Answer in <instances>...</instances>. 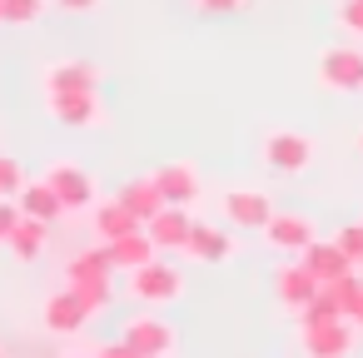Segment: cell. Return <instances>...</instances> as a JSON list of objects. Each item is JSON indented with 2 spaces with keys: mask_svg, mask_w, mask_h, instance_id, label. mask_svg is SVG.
<instances>
[{
  "mask_svg": "<svg viewBox=\"0 0 363 358\" xmlns=\"http://www.w3.org/2000/svg\"><path fill=\"white\" fill-rule=\"evenodd\" d=\"M125 279H130L125 289H130V293H135L140 303H150V308H160V303H174V298L184 293V274H179V269H174L169 259H160V254H155L150 264L130 269Z\"/></svg>",
  "mask_w": 363,
  "mask_h": 358,
  "instance_id": "obj_1",
  "label": "cell"
},
{
  "mask_svg": "<svg viewBox=\"0 0 363 358\" xmlns=\"http://www.w3.org/2000/svg\"><path fill=\"white\" fill-rule=\"evenodd\" d=\"M45 110L65 130H95V125H105L100 90H55V95H45Z\"/></svg>",
  "mask_w": 363,
  "mask_h": 358,
  "instance_id": "obj_2",
  "label": "cell"
},
{
  "mask_svg": "<svg viewBox=\"0 0 363 358\" xmlns=\"http://www.w3.org/2000/svg\"><path fill=\"white\" fill-rule=\"evenodd\" d=\"M259 155H264V164L274 174H303L313 164V140L303 130H269L264 145H259Z\"/></svg>",
  "mask_w": 363,
  "mask_h": 358,
  "instance_id": "obj_3",
  "label": "cell"
},
{
  "mask_svg": "<svg viewBox=\"0 0 363 358\" xmlns=\"http://www.w3.org/2000/svg\"><path fill=\"white\" fill-rule=\"evenodd\" d=\"M313 75H318V85L333 90V95H358V90H363V50H353V45H328V50L318 55Z\"/></svg>",
  "mask_w": 363,
  "mask_h": 358,
  "instance_id": "obj_4",
  "label": "cell"
},
{
  "mask_svg": "<svg viewBox=\"0 0 363 358\" xmlns=\"http://www.w3.org/2000/svg\"><path fill=\"white\" fill-rule=\"evenodd\" d=\"M264 234V244L269 249H279V254H289V259H298L313 239H318V224L308 219V214H294V209H274L269 214V224L259 229Z\"/></svg>",
  "mask_w": 363,
  "mask_h": 358,
  "instance_id": "obj_5",
  "label": "cell"
},
{
  "mask_svg": "<svg viewBox=\"0 0 363 358\" xmlns=\"http://www.w3.org/2000/svg\"><path fill=\"white\" fill-rule=\"evenodd\" d=\"M95 318V308L65 284V289H55L50 298H45V308H40V323H45V333H55V338H75V333H85V323Z\"/></svg>",
  "mask_w": 363,
  "mask_h": 358,
  "instance_id": "obj_6",
  "label": "cell"
},
{
  "mask_svg": "<svg viewBox=\"0 0 363 358\" xmlns=\"http://www.w3.org/2000/svg\"><path fill=\"white\" fill-rule=\"evenodd\" d=\"M353 343H358V323L353 318H333V323L298 328L303 358H353Z\"/></svg>",
  "mask_w": 363,
  "mask_h": 358,
  "instance_id": "obj_7",
  "label": "cell"
},
{
  "mask_svg": "<svg viewBox=\"0 0 363 358\" xmlns=\"http://www.w3.org/2000/svg\"><path fill=\"white\" fill-rule=\"evenodd\" d=\"M120 338L135 343L145 358H174V348H179L174 323L160 318V313H135V318H125V333H120Z\"/></svg>",
  "mask_w": 363,
  "mask_h": 358,
  "instance_id": "obj_8",
  "label": "cell"
},
{
  "mask_svg": "<svg viewBox=\"0 0 363 358\" xmlns=\"http://www.w3.org/2000/svg\"><path fill=\"white\" fill-rule=\"evenodd\" d=\"M45 184L65 199V209H95V179L80 169V164H70V160H55L50 169H45Z\"/></svg>",
  "mask_w": 363,
  "mask_h": 358,
  "instance_id": "obj_9",
  "label": "cell"
},
{
  "mask_svg": "<svg viewBox=\"0 0 363 358\" xmlns=\"http://www.w3.org/2000/svg\"><path fill=\"white\" fill-rule=\"evenodd\" d=\"M189 209L184 204H164L155 219H145V234H150V244L160 249V254H184V244H189Z\"/></svg>",
  "mask_w": 363,
  "mask_h": 358,
  "instance_id": "obj_10",
  "label": "cell"
},
{
  "mask_svg": "<svg viewBox=\"0 0 363 358\" xmlns=\"http://www.w3.org/2000/svg\"><path fill=\"white\" fill-rule=\"evenodd\" d=\"M219 209H224V219H229L234 229H264L269 214H274V199H269L264 189H229V194L219 199Z\"/></svg>",
  "mask_w": 363,
  "mask_h": 358,
  "instance_id": "obj_11",
  "label": "cell"
},
{
  "mask_svg": "<svg viewBox=\"0 0 363 358\" xmlns=\"http://www.w3.org/2000/svg\"><path fill=\"white\" fill-rule=\"evenodd\" d=\"M150 179H155V189L164 194V204H184V209H189V204L199 199V169H194V164H184V160L160 164Z\"/></svg>",
  "mask_w": 363,
  "mask_h": 358,
  "instance_id": "obj_12",
  "label": "cell"
},
{
  "mask_svg": "<svg viewBox=\"0 0 363 358\" xmlns=\"http://www.w3.org/2000/svg\"><path fill=\"white\" fill-rule=\"evenodd\" d=\"M184 254L199 259V264H224V259H234V239H229L224 224L194 219V224H189V244H184Z\"/></svg>",
  "mask_w": 363,
  "mask_h": 358,
  "instance_id": "obj_13",
  "label": "cell"
},
{
  "mask_svg": "<svg viewBox=\"0 0 363 358\" xmlns=\"http://www.w3.org/2000/svg\"><path fill=\"white\" fill-rule=\"evenodd\" d=\"M318 289H323V284L308 274V264H303V259H289V264H279V274H274V293H279V303H284V308H294V313H298Z\"/></svg>",
  "mask_w": 363,
  "mask_h": 358,
  "instance_id": "obj_14",
  "label": "cell"
},
{
  "mask_svg": "<svg viewBox=\"0 0 363 358\" xmlns=\"http://www.w3.org/2000/svg\"><path fill=\"white\" fill-rule=\"evenodd\" d=\"M45 95H55V90H100V65H90V60H55V65H45Z\"/></svg>",
  "mask_w": 363,
  "mask_h": 358,
  "instance_id": "obj_15",
  "label": "cell"
},
{
  "mask_svg": "<svg viewBox=\"0 0 363 358\" xmlns=\"http://www.w3.org/2000/svg\"><path fill=\"white\" fill-rule=\"evenodd\" d=\"M105 254H110V269L115 274H130V269H140V264H150L160 249L150 244V234L145 229H135V234H120V239H105Z\"/></svg>",
  "mask_w": 363,
  "mask_h": 358,
  "instance_id": "obj_16",
  "label": "cell"
},
{
  "mask_svg": "<svg viewBox=\"0 0 363 358\" xmlns=\"http://www.w3.org/2000/svg\"><path fill=\"white\" fill-rule=\"evenodd\" d=\"M303 264H308V274L318 279V284H328V279H343V274H353V264H348V254L338 249V239H313L303 254H298Z\"/></svg>",
  "mask_w": 363,
  "mask_h": 358,
  "instance_id": "obj_17",
  "label": "cell"
},
{
  "mask_svg": "<svg viewBox=\"0 0 363 358\" xmlns=\"http://www.w3.org/2000/svg\"><path fill=\"white\" fill-rule=\"evenodd\" d=\"M115 199H120V204H125V209H130L140 224H145V219H155V214L164 209V194L155 189V179H150V174H140V179H125V184L115 189Z\"/></svg>",
  "mask_w": 363,
  "mask_h": 358,
  "instance_id": "obj_18",
  "label": "cell"
},
{
  "mask_svg": "<svg viewBox=\"0 0 363 358\" xmlns=\"http://www.w3.org/2000/svg\"><path fill=\"white\" fill-rule=\"evenodd\" d=\"M16 204H21V214H30V219H45V224H55L60 214H70L65 209V199L45 184V179H26V189L16 194Z\"/></svg>",
  "mask_w": 363,
  "mask_h": 358,
  "instance_id": "obj_19",
  "label": "cell"
},
{
  "mask_svg": "<svg viewBox=\"0 0 363 358\" xmlns=\"http://www.w3.org/2000/svg\"><path fill=\"white\" fill-rule=\"evenodd\" d=\"M6 249H11L21 264H35V259L50 249V224H45V219H30V214H21V224H16V234L6 239Z\"/></svg>",
  "mask_w": 363,
  "mask_h": 358,
  "instance_id": "obj_20",
  "label": "cell"
},
{
  "mask_svg": "<svg viewBox=\"0 0 363 358\" xmlns=\"http://www.w3.org/2000/svg\"><path fill=\"white\" fill-rule=\"evenodd\" d=\"M90 229H95V239H120V234H135V229H145L120 199H100L95 209H90Z\"/></svg>",
  "mask_w": 363,
  "mask_h": 358,
  "instance_id": "obj_21",
  "label": "cell"
},
{
  "mask_svg": "<svg viewBox=\"0 0 363 358\" xmlns=\"http://www.w3.org/2000/svg\"><path fill=\"white\" fill-rule=\"evenodd\" d=\"M105 274H115L105 244H95V249H85V254H75V259L65 264V284H85V279H105Z\"/></svg>",
  "mask_w": 363,
  "mask_h": 358,
  "instance_id": "obj_22",
  "label": "cell"
},
{
  "mask_svg": "<svg viewBox=\"0 0 363 358\" xmlns=\"http://www.w3.org/2000/svg\"><path fill=\"white\" fill-rule=\"evenodd\" d=\"M333 318H348V313H343V303L333 298V289L323 284V289H318V293H313V298H308V303L298 308V328H313V323H333Z\"/></svg>",
  "mask_w": 363,
  "mask_h": 358,
  "instance_id": "obj_23",
  "label": "cell"
},
{
  "mask_svg": "<svg viewBox=\"0 0 363 358\" xmlns=\"http://www.w3.org/2000/svg\"><path fill=\"white\" fill-rule=\"evenodd\" d=\"M50 0H0V26H35Z\"/></svg>",
  "mask_w": 363,
  "mask_h": 358,
  "instance_id": "obj_24",
  "label": "cell"
},
{
  "mask_svg": "<svg viewBox=\"0 0 363 358\" xmlns=\"http://www.w3.org/2000/svg\"><path fill=\"white\" fill-rule=\"evenodd\" d=\"M70 289H75V293H80V298H85V303L95 308V313H105V308L115 303V279H110V274H105V279H85V284H70Z\"/></svg>",
  "mask_w": 363,
  "mask_h": 358,
  "instance_id": "obj_25",
  "label": "cell"
},
{
  "mask_svg": "<svg viewBox=\"0 0 363 358\" xmlns=\"http://www.w3.org/2000/svg\"><path fill=\"white\" fill-rule=\"evenodd\" d=\"M333 239H338V249L348 254V264H353V269H363V219H358V224H343Z\"/></svg>",
  "mask_w": 363,
  "mask_h": 358,
  "instance_id": "obj_26",
  "label": "cell"
},
{
  "mask_svg": "<svg viewBox=\"0 0 363 358\" xmlns=\"http://www.w3.org/2000/svg\"><path fill=\"white\" fill-rule=\"evenodd\" d=\"M21 189H26V169L11 155H0V199H16Z\"/></svg>",
  "mask_w": 363,
  "mask_h": 358,
  "instance_id": "obj_27",
  "label": "cell"
},
{
  "mask_svg": "<svg viewBox=\"0 0 363 358\" xmlns=\"http://www.w3.org/2000/svg\"><path fill=\"white\" fill-rule=\"evenodd\" d=\"M338 26L348 35H363V0H338Z\"/></svg>",
  "mask_w": 363,
  "mask_h": 358,
  "instance_id": "obj_28",
  "label": "cell"
},
{
  "mask_svg": "<svg viewBox=\"0 0 363 358\" xmlns=\"http://www.w3.org/2000/svg\"><path fill=\"white\" fill-rule=\"evenodd\" d=\"M16 224H21V204L16 199H0V244L16 234Z\"/></svg>",
  "mask_w": 363,
  "mask_h": 358,
  "instance_id": "obj_29",
  "label": "cell"
},
{
  "mask_svg": "<svg viewBox=\"0 0 363 358\" xmlns=\"http://www.w3.org/2000/svg\"><path fill=\"white\" fill-rule=\"evenodd\" d=\"M95 353H100V358H145V353H140L135 343H125V338H115V343H100Z\"/></svg>",
  "mask_w": 363,
  "mask_h": 358,
  "instance_id": "obj_30",
  "label": "cell"
},
{
  "mask_svg": "<svg viewBox=\"0 0 363 358\" xmlns=\"http://www.w3.org/2000/svg\"><path fill=\"white\" fill-rule=\"evenodd\" d=\"M194 6H199L204 16H229V11H244L249 0H194Z\"/></svg>",
  "mask_w": 363,
  "mask_h": 358,
  "instance_id": "obj_31",
  "label": "cell"
},
{
  "mask_svg": "<svg viewBox=\"0 0 363 358\" xmlns=\"http://www.w3.org/2000/svg\"><path fill=\"white\" fill-rule=\"evenodd\" d=\"M50 6H60L65 16H90V11H100V0H50Z\"/></svg>",
  "mask_w": 363,
  "mask_h": 358,
  "instance_id": "obj_32",
  "label": "cell"
},
{
  "mask_svg": "<svg viewBox=\"0 0 363 358\" xmlns=\"http://www.w3.org/2000/svg\"><path fill=\"white\" fill-rule=\"evenodd\" d=\"M348 318H353V323H358V328H363V293H358V303H353V308H348Z\"/></svg>",
  "mask_w": 363,
  "mask_h": 358,
  "instance_id": "obj_33",
  "label": "cell"
},
{
  "mask_svg": "<svg viewBox=\"0 0 363 358\" xmlns=\"http://www.w3.org/2000/svg\"><path fill=\"white\" fill-rule=\"evenodd\" d=\"M65 358H100V353H65Z\"/></svg>",
  "mask_w": 363,
  "mask_h": 358,
  "instance_id": "obj_34",
  "label": "cell"
},
{
  "mask_svg": "<svg viewBox=\"0 0 363 358\" xmlns=\"http://www.w3.org/2000/svg\"><path fill=\"white\" fill-rule=\"evenodd\" d=\"M358 155H363V135H358Z\"/></svg>",
  "mask_w": 363,
  "mask_h": 358,
  "instance_id": "obj_35",
  "label": "cell"
}]
</instances>
